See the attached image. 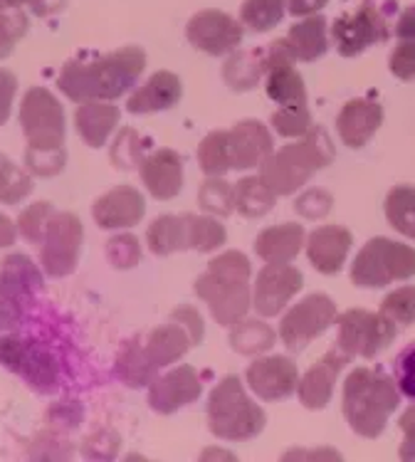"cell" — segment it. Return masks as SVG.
Masks as SVG:
<instances>
[{
	"mask_svg": "<svg viewBox=\"0 0 415 462\" xmlns=\"http://www.w3.org/2000/svg\"><path fill=\"white\" fill-rule=\"evenodd\" d=\"M334 319H337V304L327 294H309L307 300L287 311V317L280 324V337L287 349L300 351L329 329Z\"/></svg>",
	"mask_w": 415,
	"mask_h": 462,
	"instance_id": "obj_10",
	"label": "cell"
},
{
	"mask_svg": "<svg viewBox=\"0 0 415 462\" xmlns=\"http://www.w3.org/2000/svg\"><path fill=\"white\" fill-rule=\"evenodd\" d=\"M396 381L401 393L415 398V341L398 354L396 359Z\"/></svg>",
	"mask_w": 415,
	"mask_h": 462,
	"instance_id": "obj_44",
	"label": "cell"
},
{
	"mask_svg": "<svg viewBox=\"0 0 415 462\" xmlns=\"http://www.w3.org/2000/svg\"><path fill=\"white\" fill-rule=\"evenodd\" d=\"M52 208H50V203H35V206H30L28 210H23V216H20L18 220V227L20 233H23V237L25 240H30V243H40L42 237H45V233H48V226L50 220H52Z\"/></svg>",
	"mask_w": 415,
	"mask_h": 462,
	"instance_id": "obj_42",
	"label": "cell"
},
{
	"mask_svg": "<svg viewBox=\"0 0 415 462\" xmlns=\"http://www.w3.org/2000/svg\"><path fill=\"white\" fill-rule=\"evenodd\" d=\"M106 257L112 260L114 267H134L142 257V250H139V240L134 236H119L114 237L112 243H106Z\"/></svg>",
	"mask_w": 415,
	"mask_h": 462,
	"instance_id": "obj_43",
	"label": "cell"
},
{
	"mask_svg": "<svg viewBox=\"0 0 415 462\" xmlns=\"http://www.w3.org/2000/svg\"><path fill=\"white\" fill-rule=\"evenodd\" d=\"M82 245V223L72 213H55L42 237V264L52 277H65L75 270Z\"/></svg>",
	"mask_w": 415,
	"mask_h": 462,
	"instance_id": "obj_11",
	"label": "cell"
},
{
	"mask_svg": "<svg viewBox=\"0 0 415 462\" xmlns=\"http://www.w3.org/2000/svg\"><path fill=\"white\" fill-rule=\"evenodd\" d=\"M398 408L396 386L371 368H356L344 383V415L361 438H378Z\"/></svg>",
	"mask_w": 415,
	"mask_h": 462,
	"instance_id": "obj_4",
	"label": "cell"
},
{
	"mask_svg": "<svg viewBox=\"0 0 415 462\" xmlns=\"http://www.w3.org/2000/svg\"><path fill=\"white\" fill-rule=\"evenodd\" d=\"M62 5H65V0H32V10L38 15H50V13H55Z\"/></svg>",
	"mask_w": 415,
	"mask_h": 462,
	"instance_id": "obj_54",
	"label": "cell"
},
{
	"mask_svg": "<svg viewBox=\"0 0 415 462\" xmlns=\"http://www.w3.org/2000/svg\"><path fill=\"white\" fill-rule=\"evenodd\" d=\"M290 45H292L297 60L311 62L327 52V20L319 15H307L302 23H297L290 30Z\"/></svg>",
	"mask_w": 415,
	"mask_h": 462,
	"instance_id": "obj_29",
	"label": "cell"
},
{
	"mask_svg": "<svg viewBox=\"0 0 415 462\" xmlns=\"http://www.w3.org/2000/svg\"><path fill=\"white\" fill-rule=\"evenodd\" d=\"M351 250V233L341 226L317 227L307 240V255L311 264L324 274L339 273Z\"/></svg>",
	"mask_w": 415,
	"mask_h": 462,
	"instance_id": "obj_20",
	"label": "cell"
},
{
	"mask_svg": "<svg viewBox=\"0 0 415 462\" xmlns=\"http://www.w3.org/2000/svg\"><path fill=\"white\" fill-rule=\"evenodd\" d=\"M25 161L32 173L38 176H55L65 166V149L62 152H25Z\"/></svg>",
	"mask_w": 415,
	"mask_h": 462,
	"instance_id": "obj_46",
	"label": "cell"
},
{
	"mask_svg": "<svg viewBox=\"0 0 415 462\" xmlns=\"http://www.w3.org/2000/svg\"><path fill=\"white\" fill-rule=\"evenodd\" d=\"M388 35V20L371 3L334 23V42L344 57L359 55L376 42H386Z\"/></svg>",
	"mask_w": 415,
	"mask_h": 462,
	"instance_id": "obj_13",
	"label": "cell"
},
{
	"mask_svg": "<svg viewBox=\"0 0 415 462\" xmlns=\"http://www.w3.org/2000/svg\"><path fill=\"white\" fill-rule=\"evenodd\" d=\"M381 122H383V109L376 102L351 99L341 109L339 119H337V129H339L341 142L351 146V149H359L378 132Z\"/></svg>",
	"mask_w": 415,
	"mask_h": 462,
	"instance_id": "obj_21",
	"label": "cell"
},
{
	"mask_svg": "<svg viewBox=\"0 0 415 462\" xmlns=\"http://www.w3.org/2000/svg\"><path fill=\"white\" fill-rule=\"evenodd\" d=\"M116 124H119V109L112 104L85 102L77 109V129L82 139L95 149L104 146Z\"/></svg>",
	"mask_w": 415,
	"mask_h": 462,
	"instance_id": "obj_27",
	"label": "cell"
},
{
	"mask_svg": "<svg viewBox=\"0 0 415 462\" xmlns=\"http://www.w3.org/2000/svg\"><path fill=\"white\" fill-rule=\"evenodd\" d=\"M0 361L28 381L30 386L38 388L42 393L55 391L57 386V366L55 359L48 351L32 346L28 341H20L5 334L0 339Z\"/></svg>",
	"mask_w": 415,
	"mask_h": 462,
	"instance_id": "obj_12",
	"label": "cell"
},
{
	"mask_svg": "<svg viewBox=\"0 0 415 462\" xmlns=\"http://www.w3.org/2000/svg\"><path fill=\"white\" fill-rule=\"evenodd\" d=\"M386 216L401 236L415 237V189L396 186L386 199Z\"/></svg>",
	"mask_w": 415,
	"mask_h": 462,
	"instance_id": "obj_34",
	"label": "cell"
},
{
	"mask_svg": "<svg viewBox=\"0 0 415 462\" xmlns=\"http://www.w3.org/2000/svg\"><path fill=\"white\" fill-rule=\"evenodd\" d=\"M247 386L255 391L263 401H280L300 386L297 366L284 356H267L257 359L247 368Z\"/></svg>",
	"mask_w": 415,
	"mask_h": 462,
	"instance_id": "obj_18",
	"label": "cell"
},
{
	"mask_svg": "<svg viewBox=\"0 0 415 462\" xmlns=\"http://www.w3.org/2000/svg\"><path fill=\"white\" fill-rule=\"evenodd\" d=\"M230 344L240 354H260L274 344V331L257 319H240L233 324Z\"/></svg>",
	"mask_w": 415,
	"mask_h": 462,
	"instance_id": "obj_33",
	"label": "cell"
},
{
	"mask_svg": "<svg viewBox=\"0 0 415 462\" xmlns=\"http://www.w3.org/2000/svg\"><path fill=\"white\" fill-rule=\"evenodd\" d=\"M396 337V321L386 314L351 310L339 319V346L346 356H364L371 359L378 351L388 346Z\"/></svg>",
	"mask_w": 415,
	"mask_h": 462,
	"instance_id": "obj_9",
	"label": "cell"
},
{
	"mask_svg": "<svg viewBox=\"0 0 415 462\" xmlns=\"http://www.w3.org/2000/svg\"><path fill=\"white\" fill-rule=\"evenodd\" d=\"M302 290V273L287 263H272L257 274L255 310L263 317H277L294 294Z\"/></svg>",
	"mask_w": 415,
	"mask_h": 462,
	"instance_id": "obj_15",
	"label": "cell"
},
{
	"mask_svg": "<svg viewBox=\"0 0 415 462\" xmlns=\"http://www.w3.org/2000/svg\"><path fill=\"white\" fill-rule=\"evenodd\" d=\"M198 200L208 213L230 216V213L235 210V189H230L226 180L210 179L200 186Z\"/></svg>",
	"mask_w": 415,
	"mask_h": 462,
	"instance_id": "obj_38",
	"label": "cell"
},
{
	"mask_svg": "<svg viewBox=\"0 0 415 462\" xmlns=\"http://www.w3.org/2000/svg\"><path fill=\"white\" fill-rule=\"evenodd\" d=\"M230 169H255L272 153V136L267 126L255 119L240 122L235 129L226 132Z\"/></svg>",
	"mask_w": 415,
	"mask_h": 462,
	"instance_id": "obj_16",
	"label": "cell"
},
{
	"mask_svg": "<svg viewBox=\"0 0 415 462\" xmlns=\"http://www.w3.org/2000/svg\"><path fill=\"white\" fill-rule=\"evenodd\" d=\"M274 132L282 136H307L314 129L307 106H282L272 116Z\"/></svg>",
	"mask_w": 415,
	"mask_h": 462,
	"instance_id": "obj_40",
	"label": "cell"
},
{
	"mask_svg": "<svg viewBox=\"0 0 415 462\" xmlns=\"http://www.w3.org/2000/svg\"><path fill=\"white\" fill-rule=\"evenodd\" d=\"M196 292L208 302L217 324L233 327L250 310V263L243 253L216 257L196 282Z\"/></svg>",
	"mask_w": 415,
	"mask_h": 462,
	"instance_id": "obj_2",
	"label": "cell"
},
{
	"mask_svg": "<svg viewBox=\"0 0 415 462\" xmlns=\"http://www.w3.org/2000/svg\"><path fill=\"white\" fill-rule=\"evenodd\" d=\"M396 35L401 40H415V5L406 8V13L398 18Z\"/></svg>",
	"mask_w": 415,
	"mask_h": 462,
	"instance_id": "obj_51",
	"label": "cell"
},
{
	"mask_svg": "<svg viewBox=\"0 0 415 462\" xmlns=\"http://www.w3.org/2000/svg\"><path fill=\"white\" fill-rule=\"evenodd\" d=\"M264 411L250 401L240 378H223L208 401V425L223 440H247L263 433Z\"/></svg>",
	"mask_w": 415,
	"mask_h": 462,
	"instance_id": "obj_5",
	"label": "cell"
},
{
	"mask_svg": "<svg viewBox=\"0 0 415 462\" xmlns=\"http://www.w3.org/2000/svg\"><path fill=\"white\" fill-rule=\"evenodd\" d=\"M226 243V227L206 216H161L149 227V247L156 255L179 250H216Z\"/></svg>",
	"mask_w": 415,
	"mask_h": 462,
	"instance_id": "obj_6",
	"label": "cell"
},
{
	"mask_svg": "<svg viewBox=\"0 0 415 462\" xmlns=\"http://www.w3.org/2000/svg\"><path fill=\"white\" fill-rule=\"evenodd\" d=\"M346 364V356H341L337 351H331L327 356H321L314 366L307 371V376L300 383V401L304 408L319 411L329 403L331 393H334V383L337 376L341 374V368Z\"/></svg>",
	"mask_w": 415,
	"mask_h": 462,
	"instance_id": "obj_23",
	"label": "cell"
},
{
	"mask_svg": "<svg viewBox=\"0 0 415 462\" xmlns=\"http://www.w3.org/2000/svg\"><path fill=\"white\" fill-rule=\"evenodd\" d=\"M200 169L208 176H223L230 171V159H227V139L226 132H216L200 142L198 149Z\"/></svg>",
	"mask_w": 415,
	"mask_h": 462,
	"instance_id": "obj_36",
	"label": "cell"
},
{
	"mask_svg": "<svg viewBox=\"0 0 415 462\" xmlns=\"http://www.w3.org/2000/svg\"><path fill=\"white\" fill-rule=\"evenodd\" d=\"M143 210L146 203L142 193L132 186H119L97 200L95 220L104 230H119V227L136 226L143 217Z\"/></svg>",
	"mask_w": 415,
	"mask_h": 462,
	"instance_id": "obj_19",
	"label": "cell"
},
{
	"mask_svg": "<svg viewBox=\"0 0 415 462\" xmlns=\"http://www.w3.org/2000/svg\"><path fill=\"white\" fill-rule=\"evenodd\" d=\"M401 430H403V445H401V457L415 460V406H410L401 418Z\"/></svg>",
	"mask_w": 415,
	"mask_h": 462,
	"instance_id": "obj_48",
	"label": "cell"
},
{
	"mask_svg": "<svg viewBox=\"0 0 415 462\" xmlns=\"http://www.w3.org/2000/svg\"><path fill=\"white\" fill-rule=\"evenodd\" d=\"M13 324H18V304L0 300V331L8 334Z\"/></svg>",
	"mask_w": 415,
	"mask_h": 462,
	"instance_id": "obj_52",
	"label": "cell"
},
{
	"mask_svg": "<svg viewBox=\"0 0 415 462\" xmlns=\"http://www.w3.org/2000/svg\"><path fill=\"white\" fill-rule=\"evenodd\" d=\"M25 32H28V18L20 10H0V60L13 52Z\"/></svg>",
	"mask_w": 415,
	"mask_h": 462,
	"instance_id": "obj_41",
	"label": "cell"
},
{
	"mask_svg": "<svg viewBox=\"0 0 415 462\" xmlns=\"http://www.w3.org/2000/svg\"><path fill=\"white\" fill-rule=\"evenodd\" d=\"M324 199V193H319V190H311V193H307L304 199L297 200V210L302 213V216L307 217H321L324 213H329V203H319L317 206V200Z\"/></svg>",
	"mask_w": 415,
	"mask_h": 462,
	"instance_id": "obj_49",
	"label": "cell"
},
{
	"mask_svg": "<svg viewBox=\"0 0 415 462\" xmlns=\"http://www.w3.org/2000/svg\"><path fill=\"white\" fill-rule=\"evenodd\" d=\"M200 398V378L193 366H179L152 381L149 406L156 413H173Z\"/></svg>",
	"mask_w": 415,
	"mask_h": 462,
	"instance_id": "obj_17",
	"label": "cell"
},
{
	"mask_svg": "<svg viewBox=\"0 0 415 462\" xmlns=\"http://www.w3.org/2000/svg\"><path fill=\"white\" fill-rule=\"evenodd\" d=\"M381 314L396 324H415V287H401L381 302Z\"/></svg>",
	"mask_w": 415,
	"mask_h": 462,
	"instance_id": "obj_39",
	"label": "cell"
},
{
	"mask_svg": "<svg viewBox=\"0 0 415 462\" xmlns=\"http://www.w3.org/2000/svg\"><path fill=\"white\" fill-rule=\"evenodd\" d=\"M153 371H156V366L149 361L146 351H143V341L139 339L126 344L122 354H119V359H116V374H119L122 381H126L134 388L152 383Z\"/></svg>",
	"mask_w": 415,
	"mask_h": 462,
	"instance_id": "obj_30",
	"label": "cell"
},
{
	"mask_svg": "<svg viewBox=\"0 0 415 462\" xmlns=\"http://www.w3.org/2000/svg\"><path fill=\"white\" fill-rule=\"evenodd\" d=\"M331 159H334V149H331L329 136L321 129H311L304 142L290 143L280 152L270 153L260 166L263 169L260 179L274 196H290L302 189Z\"/></svg>",
	"mask_w": 415,
	"mask_h": 462,
	"instance_id": "obj_3",
	"label": "cell"
},
{
	"mask_svg": "<svg viewBox=\"0 0 415 462\" xmlns=\"http://www.w3.org/2000/svg\"><path fill=\"white\" fill-rule=\"evenodd\" d=\"M180 79L173 72H156V75L139 87L132 97H129V112L134 114H149L161 112V109H171L176 106L180 99Z\"/></svg>",
	"mask_w": 415,
	"mask_h": 462,
	"instance_id": "obj_24",
	"label": "cell"
},
{
	"mask_svg": "<svg viewBox=\"0 0 415 462\" xmlns=\"http://www.w3.org/2000/svg\"><path fill=\"white\" fill-rule=\"evenodd\" d=\"M391 72L398 79H415V40H401L391 57Z\"/></svg>",
	"mask_w": 415,
	"mask_h": 462,
	"instance_id": "obj_45",
	"label": "cell"
},
{
	"mask_svg": "<svg viewBox=\"0 0 415 462\" xmlns=\"http://www.w3.org/2000/svg\"><path fill=\"white\" fill-rule=\"evenodd\" d=\"M186 35L200 52L208 55H227L243 42V28L230 15L217 10H203L193 15Z\"/></svg>",
	"mask_w": 415,
	"mask_h": 462,
	"instance_id": "obj_14",
	"label": "cell"
},
{
	"mask_svg": "<svg viewBox=\"0 0 415 462\" xmlns=\"http://www.w3.org/2000/svg\"><path fill=\"white\" fill-rule=\"evenodd\" d=\"M240 18L255 32L277 28L284 18V0H245L240 8Z\"/></svg>",
	"mask_w": 415,
	"mask_h": 462,
	"instance_id": "obj_35",
	"label": "cell"
},
{
	"mask_svg": "<svg viewBox=\"0 0 415 462\" xmlns=\"http://www.w3.org/2000/svg\"><path fill=\"white\" fill-rule=\"evenodd\" d=\"M142 180L153 199L169 200L179 196L183 186V166L179 153L171 149H161L153 156L142 161Z\"/></svg>",
	"mask_w": 415,
	"mask_h": 462,
	"instance_id": "obj_22",
	"label": "cell"
},
{
	"mask_svg": "<svg viewBox=\"0 0 415 462\" xmlns=\"http://www.w3.org/2000/svg\"><path fill=\"white\" fill-rule=\"evenodd\" d=\"M20 5H32V0H0V10L20 8Z\"/></svg>",
	"mask_w": 415,
	"mask_h": 462,
	"instance_id": "obj_55",
	"label": "cell"
},
{
	"mask_svg": "<svg viewBox=\"0 0 415 462\" xmlns=\"http://www.w3.org/2000/svg\"><path fill=\"white\" fill-rule=\"evenodd\" d=\"M13 243H15V226L0 213V247H8Z\"/></svg>",
	"mask_w": 415,
	"mask_h": 462,
	"instance_id": "obj_53",
	"label": "cell"
},
{
	"mask_svg": "<svg viewBox=\"0 0 415 462\" xmlns=\"http://www.w3.org/2000/svg\"><path fill=\"white\" fill-rule=\"evenodd\" d=\"M0 159H3V156H0Z\"/></svg>",
	"mask_w": 415,
	"mask_h": 462,
	"instance_id": "obj_56",
	"label": "cell"
},
{
	"mask_svg": "<svg viewBox=\"0 0 415 462\" xmlns=\"http://www.w3.org/2000/svg\"><path fill=\"white\" fill-rule=\"evenodd\" d=\"M410 274H415V250L388 237H374L351 267V280L359 287H386Z\"/></svg>",
	"mask_w": 415,
	"mask_h": 462,
	"instance_id": "obj_7",
	"label": "cell"
},
{
	"mask_svg": "<svg viewBox=\"0 0 415 462\" xmlns=\"http://www.w3.org/2000/svg\"><path fill=\"white\" fill-rule=\"evenodd\" d=\"M32 190L30 176L25 171H20L15 163L0 159V203H20Z\"/></svg>",
	"mask_w": 415,
	"mask_h": 462,
	"instance_id": "obj_37",
	"label": "cell"
},
{
	"mask_svg": "<svg viewBox=\"0 0 415 462\" xmlns=\"http://www.w3.org/2000/svg\"><path fill=\"white\" fill-rule=\"evenodd\" d=\"M304 245V230L297 223H287V226L267 227L260 233L255 243L257 255L263 257L264 263H292L294 257L300 255Z\"/></svg>",
	"mask_w": 415,
	"mask_h": 462,
	"instance_id": "obj_25",
	"label": "cell"
},
{
	"mask_svg": "<svg viewBox=\"0 0 415 462\" xmlns=\"http://www.w3.org/2000/svg\"><path fill=\"white\" fill-rule=\"evenodd\" d=\"M272 190L264 186L260 176H247L235 183V210L245 217H260L274 206Z\"/></svg>",
	"mask_w": 415,
	"mask_h": 462,
	"instance_id": "obj_31",
	"label": "cell"
},
{
	"mask_svg": "<svg viewBox=\"0 0 415 462\" xmlns=\"http://www.w3.org/2000/svg\"><path fill=\"white\" fill-rule=\"evenodd\" d=\"M267 95L280 106H307V89L294 65H280L264 69Z\"/></svg>",
	"mask_w": 415,
	"mask_h": 462,
	"instance_id": "obj_28",
	"label": "cell"
},
{
	"mask_svg": "<svg viewBox=\"0 0 415 462\" xmlns=\"http://www.w3.org/2000/svg\"><path fill=\"white\" fill-rule=\"evenodd\" d=\"M40 284H42L40 273L28 257L13 255L8 260H3V267H0V300L18 304L23 297L40 290Z\"/></svg>",
	"mask_w": 415,
	"mask_h": 462,
	"instance_id": "obj_26",
	"label": "cell"
},
{
	"mask_svg": "<svg viewBox=\"0 0 415 462\" xmlns=\"http://www.w3.org/2000/svg\"><path fill=\"white\" fill-rule=\"evenodd\" d=\"M15 89H18V79H15V75H10L8 69H0V126L8 122Z\"/></svg>",
	"mask_w": 415,
	"mask_h": 462,
	"instance_id": "obj_47",
	"label": "cell"
},
{
	"mask_svg": "<svg viewBox=\"0 0 415 462\" xmlns=\"http://www.w3.org/2000/svg\"><path fill=\"white\" fill-rule=\"evenodd\" d=\"M146 67L142 48H122L92 62H67L57 85L75 102L116 99L136 85Z\"/></svg>",
	"mask_w": 415,
	"mask_h": 462,
	"instance_id": "obj_1",
	"label": "cell"
},
{
	"mask_svg": "<svg viewBox=\"0 0 415 462\" xmlns=\"http://www.w3.org/2000/svg\"><path fill=\"white\" fill-rule=\"evenodd\" d=\"M264 75V55L263 52H237L227 60L223 77L226 82L237 92L253 89Z\"/></svg>",
	"mask_w": 415,
	"mask_h": 462,
	"instance_id": "obj_32",
	"label": "cell"
},
{
	"mask_svg": "<svg viewBox=\"0 0 415 462\" xmlns=\"http://www.w3.org/2000/svg\"><path fill=\"white\" fill-rule=\"evenodd\" d=\"M20 124L28 139V152H62L65 114L55 97L42 87H32L23 97Z\"/></svg>",
	"mask_w": 415,
	"mask_h": 462,
	"instance_id": "obj_8",
	"label": "cell"
},
{
	"mask_svg": "<svg viewBox=\"0 0 415 462\" xmlns=\"http://www.w3.org/2000/svg\"><path fill=\"white\" fill-rule=\"evenodd\" d=\"M324 5H327V0H287L290 13H292V15H302V18H307L311 13H317V10H321Z\"/></svg>",
	"mask_w": 415,
	"mask_h": 462,
	"instance_id": "obj_50",
	"label": "cell"
}]
</instances>
